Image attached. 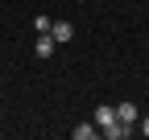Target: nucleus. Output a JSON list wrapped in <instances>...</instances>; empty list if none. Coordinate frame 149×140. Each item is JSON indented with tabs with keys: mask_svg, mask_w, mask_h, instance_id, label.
Segmentation results:
<instances>
[{
	"mask_svg": "<svg viewBox=\"0 0 149 140\" xmlns=\"http://www.w3.org/2000/svg\"><path fill=\"white\" fill-rule=\"evenodd\" d=\"M91 119H95V128H100V136H108L112 128L120 124V119H116V107H112V103H100V107H95V115H91Z\"/></svg>",
	"mask_w": 149,
	"mask_h": 140,
	"instance_id": "nucleus-1",
	"label": "nucleus"
},
{
	"mask_svg": "<svg viewBox=\"0 0 149 140\" xmlns=\"http://www.w3.org/2000/svg\"><path fill=\"white\" fill-rule=\"evenodd\" d=\"M116 119H120V124H128V128H137V119H141V107H137V103H116Z\"/></svg>",
	"mask_w": 149,
	"mask_h": 140,
	"instance_id": "nucleus-2",
	"label": "nucleus"
},
{
	"mask_svg": "<svg viewBox=\"0 0 149 140\" xmlns=\"http://www.w3.org/2000/svg\"><path fill=\"white\" fill-rule=\"evenodd\" d=\"M50 37L58 41V45H66V41L74 37V25H70V21H54V29H50Z\"/></svg>",
	"mask_w": 149,
	"mask_h": 140,
	"instance_id": "nucleus-3",
	"label": "nucleus"
},
{
	"mask_svg": "<svg viewBox=\"0 0 149 140\" xmlns=\"http://www.w3.org/2000/svg\"><path fill=\"white\" fill-rule=\"evenodd\" d=\"M33 49H37V58H50L54 49H58V41H54L50 33H37V45H33Z\"/></svg>",
	"mask_w": 149,
	"mask_h": 140,
	"instance_id": "nucleus-4",
	"label": "nucleus"
},
{
	"mask_svg": "<svg viewBox=\"0 0 149 140\" xmlns=\"http://www.w3.org/2000/svg\"><path fill=\"white\" fill-rule=\"evenodd\" d=\"M95 136H100L95 119H91V124H79V128H74V140H95Z\"/></svg>",
	"mask_w": 149,
	"mask_h": 140,
	"instance_id": "nucleus-5",
	"label": "nucleus"
},
{
	"mask_svg": "<svg viewBox=\"0 0 149 140\" xmlns=\"http://www.w3.org/2000/svg\"><path fill=\"white\" fill-rule=\"evenodd\" d=\"M33 29H37V33H50V29H54V21H50L46 12H37V16H33Z\"/></svg>",
	"mask_w": 149,
	"mask_h": 140,
	"instance_id": "nucleus-6",
	"label": "nucleus"
},
{
	"mask_svg": "<svg viewBox=\"0 0 149 140\" xmlns=\"http://www.w3.org/2000/svg\"><path fill=\"white\" fill-rule=\"evenodd\" d=\"M141 136H145V140H149V115H145V119H141Z\"/></svg>",
	"mask_w": 149,
	"mask_h": 140,
	"instance_id": "nucleus-7",
	"label": "nucleus"
}]
</instances>
